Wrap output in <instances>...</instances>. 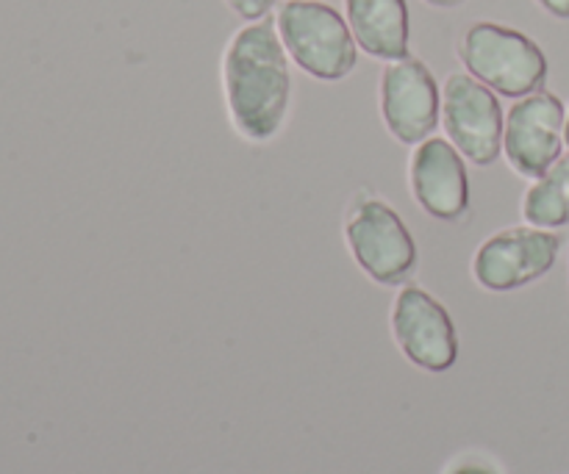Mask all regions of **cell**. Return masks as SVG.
I'll return each mask as SVG.
<instances>
[{"label":"cell","mask_w":569,"mask_h":474,"mask_svg":"<svg viewBox=\"0 0 569 474\" xmlns=\"http://www.w3.org/2000/svg\"><path fill=\"white\" fill-rule=\"evenodd\" d=\"M222 94L233 131L264 144L278 137L292 103V70L276 20L239 28L222 53Z\"/></svg>","instance_id":"obj_1"},{"label":"cell","mask_w":569,"mask_h":474,"mask_svg":"<svg viewBox=\"0 0 569 474\" xmlns=\"http://www.w3.org/2000/svg\"><path fill=\"white\" fill-rule=\"evenodd\" d=\"M289 61L317 81H342L359 61L348 20L320 0H287L276 17Z\"/></svg>","instance_id":"obj_2"},{"label":"cell","mask_w":569,"mask_h":474,"mask_svg":"<svg viewBox=\"0 0 569 474\" xmlns=\"http://www.w3.org/2000/svg\"><path fill=\"white\" fill-rule=\"evenodd\" d=\"M459 56L472 78L503 98H526L542 89L548 56L522 31L500 22H476L461 37Z\"/></svg>","instance_id":"obj_3"},{"label":"cell","mask_w":569,"mask_h":474,"mask_svg":"<svg viewBox=\"0 0 569 474\" xmlns=\"http://www.w3.org/2000/svg\"><path fill=\"white\" fill-rule=\"evenodd\" d=\"M345 242L356 264L381 286H400L417 270V244L403 216L370 192H361L345 216Z\"/></svg>","instance_id":"obj_4"},{"label":"cell","mask_w":569,"mask_h":474,"mask_svg":"<svg viewBox=\"0 0 569 474\" xmlns=\"http://www.w3.org/2000/svg\"><path fill=\"white\" fill-rule=\"evenodd\" d=\"M442 125L448 142L478 167L503 153L506 114L498 94L470 72H453L442 87Z\"/></svg>","instance_id":"obj_5"},{"label":"cell","mask_w":569,"mask_h":474,"mask_svg":"<svg viewBox=\"0 0 569 474\" xmlns=\"http://www.w3.org/2000/svg\"><path fill=\"white\" fill-rule=\"evenodd\" d=\"M561 239L553 231L517 225L489 236L472 259V278L489 292H515L542 281L559 261Z\"/></svg>","instance_id":"obj_6"},{"label":"cell","mask_w":569,"mask_h":474,"mask_svg":"<svg viewBox=\"0 0 569 474\" xmlns=\"http://www.w3.org/2000/svg\"><path fill=\"white\" fill-rule=\"evenodd\" d=\"M381 117L400 144L417 148L442 122V92L431 67L420 59L387 61L381 72Z\"/></svg>","instance_id":"obj_7"},{"label":"cell","mask_w":569,"mask_h":474,"mask_svg":"<svg viewBox=\"0 0 569 474\" xmlns=\"http://www.w3.org/2000/svg\"><path fill=\"white\" fill-rule=\"evenodd\" d=\"M565 103L542 89L511 105L506 117L503 153L517 175L537 181L565 155Z\"/></svg>","instance_id":"obj_8"},{"label":"cell","mask_w":569,"mask_h":474,"mask_svg":"<svg viewBox=\"0 0 569 474\" xmlns=\"http://www.w3.org/2000/svg\"><path fill=\"white\" fill-rule=\"evenodd\" d=\"M392 336L406 359L426 372H448L459 359V336L448 309L420 286H406L395 300Z\"/></svg>","instance_id":"obj_9"},{"label":"cell","mask_w":569,"mask_h":474,"mask_svg":"<svg viewBox=\"0 0 569 474\" xmlns=\"http://www.w3.org/2000/svg\"><path fill=\"white\" fill-rule=\"evenodd\" d=\"M409 186L433 220L453 222L470 205V175L465 155L448 139L431 137L417 144L409 161Z\"/></svg>","instance_id":"obj_10"},{"label":"cell","mask_w":569,"mask_h":474,"mask_svg":"<svg viewBox=\"0 0 569 474\" xmlns=\"http://www.w3.org/2000/svg\"><path fill=\"white\" fill-rule=\"evenodd\" d=\"M345 20L367 56L398 61L409 56V3L406 0H345Z\"/></svg>","instance_id":"obj_11"},{"label":"cell","mask_w":569,"mask_h":474,"mask_svg":"<svg viewBox=\"0 0 569 474\" xmlns=\"http://www.w3.org/2000/svg\"><path fill=\"white\" fill-rule=\"evenodd\" d=\"M522 220L545 231L569 225V150L522 194Z\"/></svg>","instance_id":"obj_12"},{"label":"cell","mask_w":569,"mask_h":474,"mask_svg":"<svg viewBox=\"0 0 569 474\" xmlns=\"http://www.w3.org/2000/svg\"><path fill=\"white\" fill-rule=\"evenodd\" d=\"M276 3L278 0H228V6H231L233 14H239L242 20H248V22L270 17V11L276 9Z\"/></svg>","instance_id":"obj_13"},{"label":"cell","mask_w":569,"mask_h":474,"mask_svg":"<svg viewBox=\"0 0 569 474\" xmlns=\"http://www.w3.org/2000/svg\"><path fill=\"white\" fill-rule=\"evenodd\" d=\"M445 474H503L492 461L481 458V455H465V458L453 461Z\"/></svg>","instance_id":"obj_14"},{"label":"cell","mask_w":569,"mask_h":474,"mask_svg":"<svg viewBox=\"0 0 569 474\" xmlns=\"http://www.w3.org/2000/svg\"><path fill=\"white\" fill-rule=\"evenodd\" d=\"M537 3L559 20H569V0H537Z\"/></svg>","instance_id":"obj_15"},{"label":"cell","mask_w":569,"mask_h":474,"mask_svg":"<svg viewBox=\"0 0 569 474\" xmlns=\"http://www.w3.org/2000/svg\"><path fill=\"white\" fill-rule=\"evenodd\" d=\"M426 3L437 6V9H453V6L465 3V0H426Z\"/></svg>","instance_id":"obj_16"},{"label":"cell","mask_w":569,"mask_h":474,"mask_svg":"<svg viewBox=\"0 0 569 474\" xmlns=\"http://www.w3.org/2000/svg\"><path fill=\"white\" fill-rule=\"evenodd\" d=\"M565 142H567V148H569V111H567V120H565Z\"/></svg>","instance_id":"obj_17"}]
</instances>
